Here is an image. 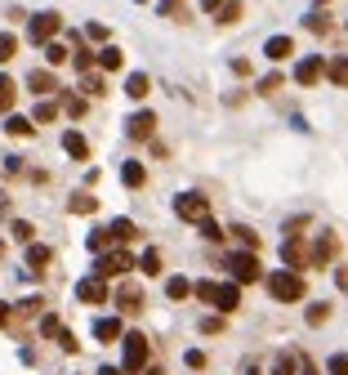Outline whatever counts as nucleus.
<instances>
[{"mask_svg":"<svg viewBox=\"0 0 348 375\" xmlns=\"http://www.w3.org/2000/svg\"><path fill=\"white\" fill-rule=\"evenodd\" d=\"M192 295H196V299H206L210 309H219L223 317L241 309V286H237V282H196V286H192Z\"/></svg>","mask_w":348,"mask_h":375,"instance_id":"f257e3e1","label":"nucleus"},{"mask_svg":"<svg viewBox=\"0 0 348 375\" xmlns=\"http://www.w3.org/2000/svg\"><path fill=\"white\" fill-rule=\"evenodd\" d=\"M268 295L277 299V304H295V299H304L308 291H304V277L295 268H286V272H273L268 277Z\"/></svg>","mask_w":348,"mask_h":375,"instance_id":"f03ea898","label":"nucleus"},{"mask_svg":"<svg viewBox=\"0 0 348 375\" xmlns=\"http://www.w3.org/2000/svg\"><path fill=\"white\" fill-rule=\"evenodd\" d=\"M223 268L232 272V282H237V286L259 282V250H232L228 260H223Z\"/></svg>","mask_w":348,"mask_h":375,"instance_id":"7ed1b4c3","label":"nucleus"},{"mask_svg":"<svg viewBox=\"0 0 348 375\" xmlns=\"http://www.w3.org/2000/svg\"><path fill=\"white\" fill-rule=\"evenodd\" d=\"M121 344H125V353H121V371H125V375H139V371L147 366V335L130 331V335H121Z\"/></svg>","mask_w":348,"mask_h":375,"instance_id":"20e7f679","label":"nucleus"},{"mask_svg":"<svg viewBox=\"0 0 348 375\" xmlns=\"http://www.w3.org/2000/svg\"><path fill=\"white\" fill-rule=\"evenodd\" d=\"M130 268H135V260H130V250H103V255H98V260H94V272H98V277H125V272Z\"/></svg>","mask_w":348,"mask_h":375,"instance_id":"39448f33","label":"nucleus"},{"mask_svg":"<svg viewBox=\"0 0 348 375\" xmlns=\"http://www.w3.org/2000/svg\"><path fill=\"white\" fill-rule=\"evenodd\" d=\"M174 215L188 219V224H201V219H210V201L201 192H179L174 197Z\"/></svg>","mask_w":348,"mask_h":375,"instance_id":"423d86ee","label":"nucleus"},{"mask_svg":"<svg viewBox=\"0 0 348 375\" xmlns=\"http://www.w3.org/2000/svg\"><path fill=\"white\" fill-rule=\"evenodd\" d=\"M58 31H63V19H58L54 9H49V14H36V19L27 23V36L36 41V45H45V41H54Z\"/></svg>","mask_w":348,"mask_h":375,"instance_id":"0eeeda50","label":"nucleus"},{"mask_svg":"<svg viewBox=\"0 0 348 375\" xmlns=\"http://www.w3.org/2000/svg\"><path fill=\"white\" fill-rule=\"evenodd\" d=\"M335 255H339V237L335 232H322L317 246H312V255H308V268H326Z\"/></svg>","mask_w":348,"mask_h":375,"instance_id":"6e6552de","label":"nucleus"},{"mask_svg":"<svg viewBox=\"0 0 348 375\" xmlns=\"http://www.w3.org/2000/svg\"><path fill=\"white\" fill-rule=\"evenodd\" d=\"M322 76H326V58L322 54H308V58L295 63V81H300V85H317Z\"/></svg>","mask_w":348,"mask_h":375,"instance_id":"1a4fd4ad","label":"nucleus"},{"mask_svg":"<svg viewBox=\"0 0 348 375\" xmlns=\"http://www.w3.org/2000/svg\"><path fill=\"white\" fill-rule=\"evenodd\" d=\"M125 134H130V139H135V143L152 139V134H157V112H135V116H130V121H125Z\"/></svg>","mask_w":348,"mask_h":375,"instance_id":"9d476101","label":"nucleus"},{"mask_svg":"<svg viewBox=\"0 0 348 375\" xmlns=\"http://www.w3.org/2000/svg\"><path fill=\"white\" fill-rule=\"evenodd\" d=\"M76 299L80 304H107V282L98 277V272L85 277V282H76Z\"/></svg>","mask_w":348,"mask_h":375,"instance_id":"9b49d317","label":"nucleus"},{"mask_svg":"<svg viewBox=\"0 0 348 375\" xmlns=\"http://www.w3.org/2000/svg\"><path fill=\"white\" fill-rule=\"evenodd\" d=\"M281 264L286 268H308V250H304L300 237H286V242H281Z\"/></svg>","mask_w":348,"mask_h":375,"instance_id":"f8f14e48","label":"nucleus"},{"mask_svg":"<svg viewBox=\"0 0 348 375\" xmlns=\"http://www.w3.org/2000/svg\"><path fill=\"white\" fill-rule=\"evenodd\" d=\"M27 90H31V94H41V98H49V94H58V76H54V72H45V67H36V72L27 76Z\"/></svg>","mask_w":348,"mask_h":375,"instance_id":"ddd939ff","label":"nucleus"},{"mask_svg":"<svg viewBox=\"0 0 348 375\" xmlns=\"http://www.w3.org/2000/svg\"><path fill=\"white\" fill-rule=\"evenodd\" d=\"M63 152H68L72 161H90V139L80 130H68V134H63Z\"/></svg>","mask_w":348,"mask_h":375,"instance_id":"4468645a","label":"nucleus"},{"mask_svg":"<svg viewBox=\"0 0 348 375\" xmlns=\"http://www.w3.org/2000/svg\"><path fill=\"white\" fill-rule=\"evenodd\" d=\"M121 335H125L121 331V317H98L94 322V339H98V344H116Z\"/></svg>","mask_w":348,"mask_h":375,"instance_id":"2eb2a0df","label":"nucleus"},{"mask_svg":"<svg viewBox=\"0 0 348 375\" xmlns=\"http://www.w3.org/2000/svg\"><path fill=\"white\" fill-rule=\"evenodd\" d=\"M5 134H14V139H31V134H36V121H31V116H19V112H5Z\"/></svg>","mask_w":348,"mask_h":375,"instance_id":"dca6fc26","label":"nucleus"},{"mask_svg":"<svg viewBox=\"0 0 348 375\" xmlns=\"http://www.w3.org/2000/svg\"><path fill=\"white\" fill-rule=\"evenodd\" d=\"M295 54V41L290 36H273L268 45H263V58H268V63H286Z\"/></svg>","mask_w":348,"mask_h":375,"instance_id":"f3484780","label":"nucleus"},{"mask_svg":"<svg viewBox=\"0 0 348 375\" xmlns=\"http://www.w3.org/2000/svg\"><path fill=\"white\" fill-rule=\"evenodd\" d=\"M326 81H330V85H339V90H348V54L326 58Z\"/></svg>","mask_w":348,"mask_h":375,"instance_id":"a211bd4d","label":"nucleus"},{"mask_svg":"<svg viewBox=\"0 0 348 375\" xmlns=\"http://www.w3.org/2000/svg\"><path fill=\"white\" fill-rule=\"evenodd\" d=\"M116 309H121V313H139L143 309V291H139V286H121V291H116Z\"/></svg>","mask_w":348,"mask_h":375,"instance_id":"6ab92c4d","label":"nucleus"},{"mask_svg":"<svg viewBox=\"0 0 348 375\" xmlns=\"http://www.w3.org/2000/svg\"><path fill=\"white\" fill-rule=\"evenodd\" d=\"M94 63L103 67V72H121V67H125V54H121L116 45H103V49H98V58H94Z\"/></svg>","mask_w":348,"mask_h":375,"instance_id":"aec40b11","label":"nucleus"},{"mask_svg":"<svg viewBox=\"0 0 348 375\" xmlns=\"http://www.w3.org/2000/svg\"><path fill=\"white\" fill-rule=\"evenodd\" d=\"M121 183H125V188H143V183H147L143 161H125V165H121Z\"/></svg>","mask_w":348,"mask_h":375,"instance_id":"412c9836","label":"nucleus"},{"mask_svg":"<svg viewBox=\"0 0 348 375\" xmlns=\"http://www.w3.org/2000/svg\"><path fill=\"white\" fill-rule=\"evenodd\" d=\"M125 94L130 98H147V94H152V81H147L143 72H130L125 76Z\"/></svg>","mask_w":348,"mask_h":375,"instance_id":"4be33fe9","label":"nucleus"},{"mask_svg":"<svg viewBox=\"0 0 348 375\" xmlns=\"http://www.w3.org/2000/svg\"><path fill=\"white\" fill-rule=\"evenodd\" d=\"M54 260V250L49 246H36V242H27V264H31V272H45V264Z\"/></svg>","mask_w":348,"mask_h":375,"instance_id":"5701e85b","label":"nucleus"},{"mask_svg":"<svg viewBox=\"0 0 348 375\" xmlns=\"http://www.w3.org/2000/svg\"><path fill=\"white\" fill-rule=\"evenodd\" d=\"M214 14H219V23H223V27H237L246 9H241V0H223V5L214 9Z\"/></svg>","mask_w":348,"mask_h":375,"instance_id":"b1692460","label":"nucleus"},{"mask_svg":"<svg viewBox=\"0 0 348 375\" xmlns=\"http://www.w3.org/2000/svg\"><path fill=\"white\" fill-rule=\"evenodd\" d=\"M41 49H45V63H49V67H63V63H68V54H72L63 41H45Z\"/></svg>","mask_w":348,"mask_h":375,"instance_id":"393cba45","label":"nucleus"},{"mask_svg":"<svg viewBox=\"0 0 348 375\" xmlns=\"http://www.w3.org/2000/svg\"><path fill=\"white\" fill-rule=\"evenodd\" d=\"M14 98H19V85H14V76H0V116L14 112Z\"/></svg>","mask_w":348,"mask_h":375,"instance_id":"a878e982","label":"nucleus"},{"mask_svg":"<svg viewBox=\"0 0 348 375\" xmlns=\"http://www.w3.org/2000/svg\"><path fill=\"white\" fill-rule=\"evenodd\" d=\"M295 366H300V353H295V349H286V353H277L273 375H295Z\"/></svg>","mask_w":348,"mask_h":375,"instance_id":"bb28decb","label":"nucleus"},{"mask_svg":"<svg viewBox=\"0 0 348 375\" xmlns=\"http://www.w3.org/2000/svg\"><path fill=\"white\" fill-rule=\"evenodd\" d=\"M68 210H72V215H94V210H98V197H90V192H76V197L68 201Z\"/></svg>","mask_w":348,"mask_h":375,"instance_id":"cd10ccee","label":"nucleus"},{"mask_svg":"<svg viewBox=\"0 0 348 375\" xmlns=\"http://www.w3.org/2000/svg\"><path fill=\"white\" fill-rule=\"evenodd\" d=\"M54 116H58V103H54V98H41L36 112H31V121H36V125H49Z\"/></svg>","mask_w":348,"mask_h":375,"instance_id":"c85d7f7f","label":"nucleus"},{"mask_svg":"<svg viewBox=\"0 0 348 375\" xmlns=\"http://www.w3.org/2000/svg\"><path fill=\"white\" fill-rule=\"evenodd\" d=\"M139 228H135V219H116L112 224V242H135Z\"/></svg>","mask_w":348,"mask_h":375,"instance_id":"c756f323","label":"nucleus"},{"mask_svg":"<svg viewBox=\"0 0 348 375\" xmlns=\"http://www.w3.org/2000/svg\"><path fill=\"white\" fill-rule=\"evenodd\" d=\"M80 90H85V98H98V94H107V81L98 76V72H85V81H80Z\"/></svg>","mask_w":348,"mask_h":375,"instance_id":"7c9ffc66","label":"nucleus"},{"mask_svg":"<svg viewBox=\"0 0 348 375\" xmlns=\"http://www.w3.org/2000/svg\"><path fill=\"white\" fill-rule=\"evenodd\" d=\"M165 295H170V299H188L192 295V282L188 277H170V282H165Z\"/></svg>","mask_w":348,"mask_h":375,"instance_id":"2f4dec72","label":"nucleus"},{"mask_svg":"<svg viewBox=\"0 0 348 375\" xmlns=\"http://www.w3.org/2000/svg\"><path fill=\"white\" fill-rule=\"evenodd\" d=\"M304 317H308V327H326V317H330V304H308V309H304Z\"/></svg>","mask_w":348,"mask_h":375,"instance_id":"473e14b6","label":"nucleus"},{"mask_svg":"<svg viewBox=\"0 0 348 375\" xmlns=\"http://www.w3.org/2000/svg\"><path fill=\"white\" fill-rule=\"evenodd\" d=\"M107 246H116V242H112V228H94V232H90V250L103 255Z\"/></svg>","mask_w":348,"mask_h":375,"instance_id":"72a5a7b5","label":"nucleus"},{"mask_svg":"<svg viewBox=\"0 0 348 375\" xmlns=\"http://www.w3.org/2000/svg\"><path fill=\"white\" fill-rule=\"evenodd\" d=\"M72 54H76V67H80V72H94V58H98V54H94L90 45H80V41H76Z\"/></svg>","mask_w":348,"mask_h":375,"instance_id":"f704fd0d","label":"nucleus"},{"mask_svg":"<svg viewBox=\"0 0 348 375\" xmlns=\"http://www.w3.org/2000/svg\"><path fill=\"white\" fill-rule=\"evenodd\" d=\"M139 268L147 272V277H157V272H161V250H143L139 255Z\"/></svg>","mask_w":348,"mask_h":375,"instance_id":"c9c22d12","label":"nucleus"},{"mask_svg":"<svg viewBox=\"0 0 348 375\" xmlns=\"http://www.w3.org/2000/svg\"><path fill=\"white\" fill-rule=\"evenodd\" d=\"M228 232H232V237H237V242H241V250H259V232L241 228V224H237V228H228Z\"/></svg>","mask_w":348,"mask_h":375,"instance_id":"e433bc0d","label":"nucleus"},{"mask_svg":"<svg viewBox=\"0 0 348 375\" xmlns=\"http://www.w3.org/2000/svg\"><path fill=\"white\" fill-rule=\"evenodd\" d=\"M14 54H19V36H14V31H5V36H0V63H9Z\"/></svg>","mask_w":348,"mask_h":375,"instance_id":"4c0bfd02","label":"nucleus"},{"mask_svg":"<svg viewBox=\"0 0 348 375\" xmlns=\"http://www.w3.org/2000/svg\"><path fill=\"white\" fill-rule=\"evenodd\" d=\"M9 232H14V242H23V246L31 242V237H36V228H31L27 219H14V228H9Z\"/></svg>","mask_w":348,"mask_h":375,"instance_id":"58836bf2","label":"nucleus"},{"mask_svg":"<svg viewBox=\"0 0 348 375\" xmlns=\"http://www.w3.org/2000/svg\"><path fill=\"white\" fill-rule=\"evenodd\" d=\"M161 14H165V19H174V23L188 19V14H184V0H161Z\"/></svg>","mask_w":348,"mask_h":375,"instance_id":"ea45409f","label":"nucleus"},{"mask_svg":"<svg viewBox=\"0 0 348 375\" xmlns=\"http://www.w3.org/2000/svg\"><path fill=\"white\" fill-rule=\"evenodd\" d=\"M277 90H281V72H268V76L259 81V94H263V98H273Z\"/></svg>","mask_w":348,"mask_h":375,"instance_id":"a19ab883","label":"nucleus"},{"mask_svg":"<svg viewBox=\"0 0 348 375\" xmlns=\"http://www.w3.org/2000/svg\"><path fill=\"white\" fill-rule=\"evenodd\" d=\"M201 237H206V242H223L228 232H223L219 224H214V219H201Z\"/></svg>","mask_w":348,"mask_h":375,"instance_id":"79ce46f5","label":"nucleus"},{"mask_svg":"<svg viewBox=\"0 0 348 375\" xmlns=\"http://www.w3.org/2000/svg\"><path fill=\"white\" fill-rule=\"evenodd\" d=\"M58 331H63V322H58L54 313H45V317H41V335H49V339H58Z\"/></svg>","mask_w":348,"mask_h":375,"instance_id":"37998d69","label":"nucleus"},{"mask_svg":"<svg viewBox=\"0 0 348 375\" xmlns=\"http://www.w3.org/2000/svg\"><path fill=\"white\" fill-rule=\"evenodd\" d=\"M308 31H312V36H326V31H330L326 14H308Z\"/></svg>","mask_w":348,"mask_h":375,"instance_id":"c03bdc74","label":"nucleus"},{"mask_svg":"<svg viewBox=\"0 0 348 375\" xmlns=\"http://www.w3.org/2000/svg\"><path fill=\"white\" fill-rule=\"evenodd\" d=\"M326 371H330V375H348V353H335V357L326 362Z\"/></svg>","mask_w":348,"mask_h":375,"instance_id":"a18cd8bd","label":"nucleus"},{"mask_svg":"<svg viewBox=\"0 0 348 375\" xmlns=\"http://www.w3.org/2000/svg\"><path fill=\"white\" fill-rule=\"evenodd\" d=\"M85 41H98V45H103V41H107V27H103V23H90V27H85Z\"/></svg>","mask_w":348,"mask_h":375,"instance_id":"49530a36","label":"nucleus"},{"mask_svg":"<svg viewBox=\"0 0 348 375\" xmlns=\"http://www.w3.org/2000/svg\"><path fill=\"white\" fill-rule=\"evenodd\" d=\"M85 112H90V103H85V98H68V116H76V121H80Z\"/></svg>","mask_w":348,"mask_h":375,"instance_id":"de8ad7c7","label":"nucleus"},{"mask_svg":"<svg viewBox=\"0 0 348 375\" xmlns=\"http://www.w3.org/2000/svg\"><path fill=\"white\" fill-rule=\"evenodd\" d=\"M219 331H223V313H219V317H206V322H201V335H219Z\"/></svg>","mask_w":348,"mask_h":375,"instance_id":"09e8293b","label":"nucleus"},{"mask_svg":"<svg viewBox=\"0 0 348 375\" xmlns=\"http://www.w3.org/2000/svg\"><path fill=\"white\" fill-rule=\"evenodd\" d=\"M184 362H188L192 371H201V366H206V353H201V349H188V357H184Z\"/></svg>","mask_w":348,"mask_h":375,"instance_id":"8fccbe9b","label":"nucleus"},{"mask_svg":"<svg viewBox=\"0 0 348 375\" xmlns=\"http://www.w3.org/2000/svg\"><path fill=\"white\" fill-rule=\"evenodd\" d=\"M5 175H23V157H5Z\"/></svg>","mask_w":348,"mask_h":375,"instance_id":"3c124183","label":"nucleus"},{"mask_svg":"<svg viewBox=\"0 0 348 375\" xmlns=\"http://www.w3.org/2000/svg\"><path fill=\"white\" fill-rule=\"evenodd\" d=\"M58 344H63V349H68V353H76V349H80V344H76V339H72V331H58Z\"/></svg>","mask_w":348,"mask_h":375,"instance_id":"603ef678","label":"nucleus"},{"mask_svg":"<svg viewBox=\"0 0 348 375\" xmlns=\"http://www.w3.org/2000/svg\"><path fill=\"white\" fill-rule=\"evenodd\" d=\"M232 72H237V76H251V58H232Z\"/></svg>","mask_w":348,"mask_h":375,"instance_id":"864d4df0","label":"nucleus"},{"mask_svg":"<svg viewBox=\"0 0 348 375\" xmlns=\"http://www.w3.org/2000/svg\"><path fill=\"white\" fill-rule=\"evenodd\" d=\"M300 371H304V375H322V371H317V366H312V362H308V357H304V353H300Z\"/></svg>","mask_w":348,"mask_h":375,"instance_id":"5fc2aeb1","label":"nucleus"},{"mask_svg":"<svg viewBox=\"0 0 348 375\" xmlns=\"http://www.w3.org/2000/svg\"><path fill=\"white\" fill-rule=\"evenodd\" d=\"M0 327H9V304H0Z\"/></svg>","mask_w":348,"mask_h":375,"instance_id":"6e6d98bb","label":"nucleus"},{"mask_svg":"<svg viewBox=\"0 0 348 375\" xmlns=\"http://www.w3.org/2000/svg\"><path fill=\"white\" fill-rule=\"evenodd\" d=\"M223 5V0H201V9H219Z\"/></svg>","mask_w":348,"mask_h":375,"instance_id":"4d7b16f0","label":"nucleus"},{"mask_svg":"<svg viewBox=\"0 0 348 375\" xmlns=\"http://www.w3.org/2000/svg\"><path fill=\"white\" fill-rule=\"evenodd\" d=\"M98 375H125V371H116V366H103V371H98Z\"/></svg>","mask_w":348,"mask_h":375,"instance_id":"13d9d810","label":"nucleus"},{"mask_svg":"<svg viewBox=\"0 0 348 375\" xmlns=\"http://www.w3.org/2000/svg\"><path fill=\"white\" fill-rule=\"evenodd\" d=\"M152 375H157V371H152Z\"/></svg>","mask_w":348,"mask_h":375,"instance_id":"bf43d9fd","label":"nucleus"}]
</instances>
